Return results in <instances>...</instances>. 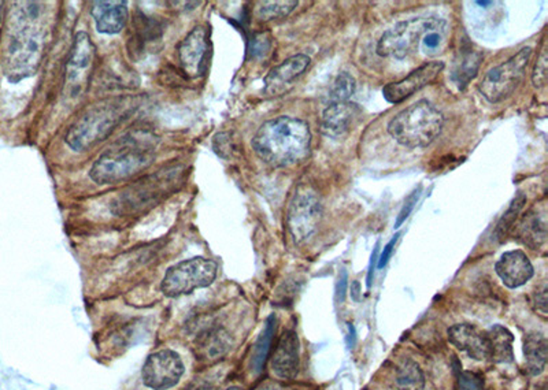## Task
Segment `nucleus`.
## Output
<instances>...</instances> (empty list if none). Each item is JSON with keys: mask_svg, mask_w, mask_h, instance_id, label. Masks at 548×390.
Wrapping results in <instances>:
<instances>
[{"mask_svg": "<svg viewBox=\"0 0 548 390\" xmlns=\"http://www.w3.org/2000/svg\"><path fill=\"white\" fill-rule=\"evenodd\" d=\"M46 7L39 2L13 4L4 41V75L18 83L38 72L47 44Z\"/></svg>", "mask_w": 548, "mask_h": 390, "instance_id": "nucleus-1", "label": "nucleus"}, {"mask_svg": "<svg viewBox=\"0 0 548 390\" xmlns=\"http://www.w3.org/2000/svg\"><path fill=\"white\" fill-rule=\"evenodd\" d=\"M158 146L159 137L153 130H129L99 156L91 167V180L99 185L128 182L154 164Z\"/></svg>", "mask_w": 548, "mask_h": 390, "instance_id": "nucleus-2", "label": "nucleus"}, {"mask_svg": "<svg viewBox=\"0 0 548 390\" xmlns=\"http://www.w3.org/2000/svg\"><path fill=\"white\" fill-rule=\"evenodd\" d=\"M252 146L258 158L269 166H295L310 155L312 132L304 120L281 115L261 125Z\"/></svg>", "mask_w": 548, "mask_h": 390, "instance_id": "nucleus-3", "label": "nucleus"}, {"mask_svg": "<svg viewBox=\"0 0 548 390\" xmlns=\"http://www.w3.org/2000/svg\"><path fill=\"white\" fill-rule=\"evenodd\" d=\"M187 173L184 164H174L139 178L114 199L111 211L119 217L147 213L184 185Z\"/></svg>", "mask_w": 548, "mask_h": 390, "instance_id": "nucleus-4", "label": "nucleus"}, {"mask_svg": "<svg viewBox=\"0 0 548 390\" xmlns=\"http://www.w3.org/2000/svg\"><path fill=\"white\" fill-rule=\"evenodd\" d=\"M132 109V101L122 96L93 104L70 125L65 141L75 153H84L106 140Z\"/></svg>", "mask_w": 548, "mask_h": 390, "instance_id": "nucleus-5", "label": "nucleus"}, {"mask_svg": "<svg viewBox=\"0 0 548 390\" xmlns=\"http://www.w3.org/2000/svg\"><path fill=\"white\" fill-rule=\"evenodd\" d=\"M443 124L442 112L429 102L420 101L391 120L388 133L407 148H425L440 136Z\"/></svg>", "mask_w": 548, "mask_h": 390, "instance_id": "nucleus-6", "label": "nucleus"}, {"mask_svg": "<svg viewBox=\"0 0 548 390\" xmlns=\"http://www.w3.org/2000/svg\"><path fill=\"white\" fill-rule=\"evenodd\" d=\"M446 28L447 22L442 18L420 17L402 21L383 33L377 43V54L384 58L404 59L419 49L427 33H445Z\"/></svg>", "mask_w": 548, "mask_h": 390, "instance_id": "nucleus-7", "label": "nucleus"}, {"mask_svg": "<svg viewBox=\"0 0 548 390\" xmlns=\"http://www.w3.org/2000/svg\"><path fill=\"white\" fill-rule=\"evenodd\" d=\"M218 274V264L211 259H187L169 267L162 279L161 290L166 297L190 295L197 289L210 287Z\"/></svg>", "mask_w": 548, "mask_h": 390, "instance_id": "nucleus-8", "label": "nucleus"}, {"mask_svg": "<svg viewBox=\"0 0 548 390\" xmlns=\"http://www.w3.org/2000/svg\"><path fill=\"white\" fill-rule=\"evenodd\" d=\"M532 52L534 49L531 47H526L519 49L508 61L491 69L479 84L480 93L490 103H500L510 98L526 77Z\"/></svg>", "mask_w": 548, "mask_h": 390, "instance_id": "nucleus-9", "label": "nucleus"}, {"mask_svg": "<svg viewBox=\"0 0 548 390\" xmlns=\"http://www.w3.org/2000/svg\"><path fill=\"white\" fill-rule=\"evenodd\" d=\"M95 46L87 32H78L65 66V95L80 98L87 93L95 65Z\"/></svg>", "mask_w": 548, "mask_h": 390, "instance_id": "nucleus-10", "label": "nucleus"}, {"mask_svg": "<svg viewBox=\"0 0 548 390\" xmlns=\"http://www.w3.org/2000/svg\"><path fill=\"white\" fill-rule=\"evenodd\" d=\"M323 218V204L317 193L306 185L295 191L287 213V226L295 243L306 242L317 232Z\"/></svg>", "mask_w": 548, "mask_h": 390, "instance_id": "nucleus-11", "label": "nucleus"}, {"mask_svg": "<svg viewBox=\"0 0 548 390\" xmlns=\"http://www.w3.org/2000/svg\"><path fill=\"white\" fill-rule=\"evenodd\" d=\"M184 373V362L176 350H156L143 365V384L151 390H169L179 385Z\"/></svg>", "mask_w": 548, "mask_h": 390, "instance_id": "nucleus-12", "label": "nucleus"}, {"mask_svg": "<svg viewBox=\"0 0 548 390\" xmlns=\"http://www.w3.org/2000/svg\"><path fill=\"white\" fill-rule=\"evenodd\" d=\"M210 55V33L206 26H195L180 43L179 61L182 72L194 80L205 75Z\"/></svg>", "mask_w": 548, "mask_h": 390, "instance_id": "nucleus-13", "label": "nucleus"}, {"mask_svg": "<svg viewBox=\"0 0 548 390\" xmlns=\"http://www.w3.org/2000/svg\"><path fill=\"white\" fill-rule=\"evenodd\" d=\"M164 32V25L162 21L145 13H136L132 21V32L127 44L130 58L136 61L158 51Z\"/></svg>", "mask_w": 548, "mask_h": 390, "instance_id": "nucleus-14", "label": "nucleus"}, {"mask_svg": "<svg viewBox=\"0 0 548 390\" xmlns=\"http://www.w3.org/2000/svg\"><path fill=\"white\" fill-rule=\"evenodd\" d=\"M443 69H445V62H428V64L422 65L419 69L410 73L403 80L384 86V98H385L388 103H402V102L406 101L410 96L419 93L420 89L429 85L443 72Z\"/></svg>", "mask_w": 548, "mask_h": 390, "instance_id": "nucleus-15", "label": "nucleus"}, {"mask_svg": "<svg viewBox=\"0 0 548 390\" xmlns=\"http://www.w3.org/2000/svg\"><path fill=\"white\" fill-rule=\"evenodd\" d=\"M361 115L358 104L351 102L331 103L323 110L320 121V130L326 137L340 138L351 129L354 122Z\"/></svg>", "mask_w": 548, "mask_h": 390, "instance_id": "nucleus-16", "label": "nucleus"}, {"mask_svg": "<svg viewBox=\"0 0 548 390\" xmlns=\"http://www.w3.org/2000/svg\"><path fill=\"white\" fill-rule=\"evenodd\" d=\"M300 366V342L296 332L287 330L278 340L271 358L274 374L281 379L296 378Z\"/></svg>", "mask_w": 548, "mask_h": 390, "instance_id": "nucleus-17", "label": "nucleus"}, {"mask_svg": "<svg viewBox=\"0 0 548 390\" xmlns=\"http://www.w3.org/2000/svg\"><path fill=\"white\" fill-rule=\"evenodd\" d=\"M497 271L503 284L510 289L523 287L534 277V266L528 256L523 251H508L500 256L495 264Z\"/></svg>", "mask_w": 548, "mask_h": 390, "instance_id": "nucleus-18", "label": "nucleus"}, {"mask_svg": "<svg viewBox=\"0 0 548 390\" xmlns=\"http://www.w3.org/2000/svg\"><path fill=\"white\" fill-rule=\"evenodd\" d=\"M448 340L459 350L468 353L474 360L490 359V345L487 333L477 329L473 324H458L448 329Z\"/></svg>", "mask_w": 548, "mask_h": 390, "instance_id": "nucleus-19", "label": "nucleus"}, {"mask_svg": "<svg viewBox=\"0 0 548 390\" xmlns=\"http://www.w3.org/2000/svg\"><path fill=\"white\" fill-rule=\"evenodd\" d=\"M310 58L305 54L294 55L288 58L283 64L273 67L265 77V93L270 96H278L286 91L287 86L291 85L292 81L304 75L305 70L309 67Z\"/></svg>", "mask_w": 548, "mask_h": 390, "instance_id": "nucleus-20", "label": "nucleus"}, {"mask_svg": "<svg viewBox=\"0 0 548 390\" xmlns=\"http://www.w3.org/2000/svg\"><path fill=\"white\" fill-rule=\"evenodd\" d=\"M91 15L95 21L99 33L104 35H117L127 26L129 18L128 2H93L91 6Z\"/></svg>", "mask_w": 548, "mask_h": 390, "instance_id": "nucleus-21", "label": "nucleus"}, {"mask_svg": "<svg viewBox=\"0 0 548 390\" xmlns=\"http://www.w3.org/2000/svg\"><path fill=\"white\" fill-rule=\"evenodd\" d=\"M519 240L532 250H539L547 240V209L544 204L535 207L526 214L518 226Z\"/></svg>", "mask_w": 548, "mask_h": 390, "instance_id": "nucleus-22", "label": "nucleus"}, {"mask_svg": "<svg viewBox=\"0 0 548 390\" xmlns=\"http://www.w3.org/2000/svg\"><path fill=\"white\" fill-rule=\"evenodd\" d=\"M482 54L473 49L469 43H464L459 49L458 57L454 62L453 75L451 80L455 83L459 89L468 86V84L476 77L482 65Z\"/></svg>", "mask_w": 548, "mask_h": 390, "instance_id": "nucleus-23", "label": "nucleus"}, {"mask_svg": "<svg viewBox=\"0 0 548 390\" xmlns=\"http://www.w3.org/2000/svg\"><path fill=\"white\" fill-rule=\"evenodd\" d=\"M490 359L495 363H511L514 360V336L502 324H493L487 332Z\"/></svg>", "mask_w": 548, "mask_h": 390, "instance_id": "nucleus-24", "label": "nucleus"}, {"mask_svg": "<svg viewBox=\"0 0 548 390\" xmlns=\"http://www.w3.org/2000/svg\"><path fill=\"white\" fill-rule=\"evenodd\" d=\"M548 342L543 334L531 333L524 341L526 368L529 376H540L547 366Z\"/></svg>", "mask_w": 548, "mask_h": 390, "instance_id": "nucleus-25", "label": "nucleus"}, {"mask_svg": "<svg viewBox=\"0 0 548 390\" xmlns=\"http://www.w3.org/2000/svg\"><path fill=\"white\" fill-rule=\"evenodd\" d=\"M395 384L398 390H424V374L414 360L404 359L396 370Z\"/></svg>", "mask_w": 548, "mask_h": 390, "instance_id": "nucleus-26", "label": "nucleus"}, {"mask_svg": "<svg viewBox=\"0 0 548 390\" xmlns=\"http://www.w3.org/2000/svg\"><path fill=\"white\" fill-rule=\"evenodd\" d=\"M526 198L524 193L519 192L516 198L511 201L508 206V211L503 214L502 218L498 222L497 229H495V238L498 242H505L506 237L510 235L511 230L516 226L517 219H518L519 214L523 211L524 206H526Z\"/></svg>", "mask_w": 548, "mask_h": 390, "instance_id": "nucleus-27", "label": "nucleus"}, {"mask_svg": "<svg viewBox=\"0 0 548 390\" xmlns=\"http://www.w3.org/2000/svg\"><path fill=\"white\" fill-rule=\"evenodd\" d=\"M296 0H281V2H261L255 10V15L261 21H273L287 17L296 9Z\"/></svg>", "mask_w": 548, "mask_h": 390, "instance_id": "nucleus-28", "label": "nucleus"}, {"mask_svg": "<svg viewBox=\"0 0 548 390\" xmlns=\"http://www.w3.org/2000/svg\"><path fill=\"white\" fill-rule=\"evenodd\" d=\"M274 332H276V318L273 315L266 322L265 329L261 333L257 344L254 348V356H252V366L254 370L260 373L265 366L266 358H268L269 350H270L271 339H273Z\"/></svg>", "mask_w": 548, "mask_h": 390, "instance_id": "nucleus-29", "label": "nucleus"}, {"mask_svg": "<svg viewBox=\"0 0 548 390\" xmlns=\"http://www.w3.org/2000/svg\"><path fill=\"white\" fill-rule=\"evenodd\" d=\"M357 83L355 78L349 73L343 72L336 77L333 83L331 93H329V101L331 103H338V102H349V98L354 95Z\"/></svg>", "mask_w": 548, "mask_h": 390, "instance_id": "nucleus-30", "label": "nucleus"}, {"mask_svg": "<svg viewBox=\"0 0 548 390\" xmlns=\"http://www.w3.org/2000/svg\"><path fill=\"white\" fill-rule=\"evenodd\" d=\"M213 148L214 153H217V155L221 156V158H229V155L234 153V149L231 133L223 132L214 136Z\"/></svg>", "mask_w": 548, "mask_h": 390, "instance_id": "nucleus-31", "label": "nucleus"}, {"mask_svg": "<svg viewBox=\"0 0 548 390\" xmlns=\"http://www.w3.org/2000/svg\"><path fill=\"white\" fill-rule=\"evenodd\" d=\"M547 49H543L540 57L537 58L536 65H535L534 75H532V81L536 88H543L547 84Z\"/></svg>", "mask_w": 548, "mask_h": 390, "instance_id": "nucleus-32", "label": "nucleus"}, {"mask_svg": "<svg viewBox=\"0 0 548 390\" xmlns=\"http://www.w3.org/2000/svg\"><path fill=\"white\" fill-rule=\"evenodd\" d=\"M459 389L461 390H484V381L482 377L471 371H464L459 376Z\"/></svg>", "mask_w": 548, "mask_h": 390, "instance_id": "nucleus-33", "label": "nucleus"}, {"mask_svg": "<svg viewBox=\"0 0 548 390\" xmlns=\"http://www.w3.org/2000/svg\"><path fill=\"white\" fill-rule=\"evenodd\" d=\"M420 195H421V187L419 188V191H414V192L411 193L409 198H407V200L404 201L403 207H402L401 213H399L398 221H396L395 227H401L402 224L406 221L407 217L411 214L414 206H416L417 201H419Z\"/></svg>", "mask_w": 548, "mask_h": 390, "instance_id": "nucleus-34", "label": "nucleus"}, {"mask_svg": "<svg viewBox=\"0 0 548 390\" xmlns=\"http://www.w3.org/2000/svg\"><path fill=\"white\" fill-rule=\"evenodd\" d=\"M443 41H445V33L429 32L422 38L421 43L427 54H433L442 47Z\"/></svg>", "mask_w": 548, "mask_h": 390, "instance_id": "nucleus-35", "label": "nucleus"}, {"mask_svg": "<svg viewBox=\"0 0 548 390\" xmlns=\"http://www.w3.org/2000/svg\"><path fill=\"white\" fill-rule=\"evenodd\" d=\"M347 287H349V274L343 269L340 274H339L338 284H336V302H344L347 295Z\"/></svg>", "mask_w": 548, "mask_h": 390, "instance_id": "nucleus-36", "label": "nucleus"}, {"mask_svg": "<svg viewBox=\"0 0 548 390\" xmlns=\"http://www.w3.org/2000/svg\"><path fill=\"white\" fill-rule=\"evenodd\" d=\"M269 47H270V41L269 39L265 38V35H257L252 41V55H260L265 54L268 51Z\"/></svg>", "mask_w": 548, "mask_h": 390, "instance_id": "nucleus-37", "label": "nucleus"}, {"mask_svg": "<svg viewBox=\"0 0 548 390\" xmlns=\"http://www.w3.org/2000/svg\"><path fill=\"white\" fill-rule=\"evenodd\" d=\"M398 237L399 233L395 235V237L393 238V240H391L390 243H388L387 245H385V247H384L383 253H381V256L377 261L378 269H384L385 264L388 263V261H390L391 256H393V248H395L396 242H398Z\"/></svg>", "mask_w": 548, "mask_h": 390, "instance_id": "nucleus-38", "label": "nucleus"}, {"mask_svg": "<svg viewBox=\"0 0 548 390\" xmlns=\"http://www.w3.org/2000/svg\"><path fill=\"white\" fill-rule=\"evenodd\" d=\"M535 302H536L537 310L542 311L543 314H547V287H543L542 289L537 290L536 296H535Z\"/></svg>", "mask_w": 548, "mask_h": 390, "instance_id": "nucleus-39", "label": "nucleus"}, {"mask_svg": "<svg viewBox=\"0 0 548 390\" xmlns=\"http://www.w3.org/2000/svg\"><path fill=\"white\" fill-rule=\"evenodd\" d=\"M378 245H380V244H378V243H377V245H376L375 251H373L372 259H370L369 273H367V288L372 287V279H373V273H375L376 261H378V258H377Z\"/></svg>", "mask_w": 548, "mask_h": 390, "instance_id": "nucleus-40", "label": "nucleus"}, {"mask_svg": "<svg viewBox=\"0 0 548 390\" xmlns=\"http://www.w3.org/2000/svg\"><path fill=\"white\" fill-rule=\"evenodd\" d=\"M361 284L359 281H354L351 284V298L355 303H359L361 300Z\"/></svg>", "mask_w": 548, "mask_h": 390, "instance_id": "nucleus-41", "label": "nucleus"}, {"mask_svg": "<svg viewBox=\"0 0 548 390\" xmlns=\"http://www.w3.org/2000/svg\"><path fill=\"white\" fill-rule=\"evenodd\" d=\"M261 390H283V389H281V387L278 386V385L270 384V385H266V386H263L262 389H261Z\"/></svg>", "mask_w": 548, "mask_h": 390, "instance_id": "nucleus-42", "label": "nucleus"}, {"mask_svg": "<svg viewBox=\"0 0 548 390\" xmlns=\"http://www.w3.org/2000/svg\"><path fill=\"white\" fill-rule=\"evenodd\" d=\"M479 6H492V2H477Z\"/></svg>", "mask_w": 548, "mask_h": 390, "instance_id": "nucleus-43", "label": "nucleus"}, {"mask_svg": "<svg viewBox=\"0 0 548 390\" xmlns=\"http://www.w3.org/2000/svg\"><path fill=\"white\" fill-rule=\"evenodd\" d=\"M192 390H194V389H192ZM195 390H210V389H208V387L202 386V387H198V389H195Z\"/></svg>", "mask_w": 548, "mask_h": 390, "instance_id": "nucleus-44", "label": "nucleus"}, {"mask_svg": "<svg viewBox=\"0 0 548 390\" xmlns=\"http://www.w3.org/2000/svg\"><path fill=\"white\" fill-rule=\"evenodd\" d=\"M226 390H240L239 387H229V389Z\"/></svg>", "mask_w": 548, "mask_h": 390, "instance_id": "nucleus-45", "label": "nucleus"}, {"mask_svg": "<svg viewBox=\"0 0 548 390\" xmlns=\"http://www.w3.org/2000/svg\"><path fill=\"white\" fill-rule=\"evenodd\" d=\"M0 6H2V4H0ZM0 12H2V7H0Z\"/></svg>", "mask_w": 548, "mask_h": 390, "instance_id": "nucleus-46", "label": "nucleus"}]
</instances>
